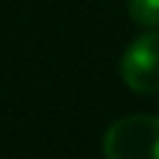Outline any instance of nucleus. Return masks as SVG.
Instances as JSON below:
<instances>
[{
	"instance_id": "f257e3e1",
	"label": "nucleus",
	"mask_w": 159,
	"mask_h": 159,
	"mask_svg": "<svg viewBox=\"0 0 159 159\" xmlns=\"http://www.w3.org/2000/svg\"><path fill=\"white\" fill-rule=\"evenodd\" d=\"M106 159H159V115H126L103 134Z\"/></svg>"
},
{
	"instance_id": "f03ea898",
	"label": "nucleus",
	"mask_w": 159,
	"mask_h": 159,
	"mask_svg": "<svg viewBox=\"0 0 159 159\" xmlns=\"http://www.w3.org/2000/svg\"><path fill=\"white\" fill-rule=\"evenodd\" d=\"M120 75L129 89L140 95L159 92V28L140 34L120 59Z\"/></svg>"
},
{
	"instance_id": "7ed1b4c3",
	"label": "nucleus",
	"mask_w": 159,
	"mask_h": 159,
	"mask_svg": "<svg viewBox=\"0 0 159 159\" xmlns=\"http://www.w3.org/2000/svg\"><path fill=\"white\" fill-rule=\"evenodd\" d=\"M129 17L143 28H159V0H129Z\"/></svg>"
}]
</instances>
